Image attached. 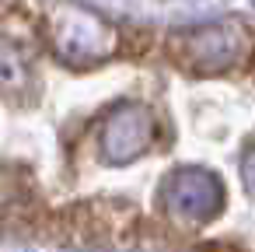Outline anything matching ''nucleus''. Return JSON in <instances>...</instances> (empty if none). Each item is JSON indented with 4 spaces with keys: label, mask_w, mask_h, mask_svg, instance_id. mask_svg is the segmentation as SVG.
<instances>
[{
    "label": "nucleus",
    "mask_w": 255,
    "mask_h": 252,
    "mask_svg": "<svg viewBox=\"0 0 255 252\" xmlns=\"http://www.w3.org/2000/svg\"><path fill=\"white\" fill-rule=\"evenodd\" d=\"M252 53V39L238 21H213L182 28L168 39V56L178 70L192 77H220L238 67H245Z\"/></svg>",
    "instance_id": "f257e3e1"
},
{
    "label": "nucleus",
    "mask_w": 255,
    "mask_h": 252,
    "mask_svg": "<svg viewBox=\"0 0 255 252\" xmlns=\"http://www.w3.org/2000/svg\"><path fill=\"white\" fill-rule=\"evenodd\" d=\"M49 235L70 245H119L129 249L140 238V210L126 200H81L42 221Z\"/></svg>",
    "instance_id": "f03ea898"
},
{
    "label": "nucleus",
    "mask_w": 255,
    "mask_h": 252,
    "mask_svg": "<svg viewBox=\"0 0 255 252\" xmlns=\"http://www.w3.org/2000/svg\"><path fill=\"white\" fill-rule=\"evenodd\" d=\"M161 207L178 228H196L213 221L224 210V186L213 172L185 165L164 175L161 182Z\"/></svg>",
    "instance_id": "7ed1b4c3"
},
{
    "label": "nucleus",
    "mask_w": 255,
    "mask_h": 252,
    "mask_svg": "<svg viewBox=\"0 0 255 252\" xmlns=\"http://www.w3.org/2000/svg\"><path fill=\"white\" fill-rule=\"evenodd\" d=\"M49 32H53L56 49L77 63H102L123 42L119 28H112L105 18H98L84 7H60L56 18L49 21Z\"/></svg>",
    "instance_id": "20e7f679"
},
{
    "label": "nucleus",
    "mask_w": 255,
    "mask_h": 252,
    "mask_svg": "<svg viewBox=\"0 0 255 252\" xmlns=\"http://www.w3.org/2000/svg\"><path fill=\"white\" fill-rule=\"evenodd\" d=\"M154 144V116L147 105L126 102L116 105L102 123V154L112 165H126L140 154H147Z\"/></svg>",
    "instance_id": "39448f33"
},
{
    "label": "nucleus",
    "mask_w": 255,
    "mask_h": 252,
    "mask_svg": "<svg viewBox=\"0 0 255 252\" xmlns=\"http://www.w3.org/2000/svg\"><path fill=\"white\" fill-rule=\"evenodd\" d=\"M0 214L11 217V221H46L42 217V207H39V196L28 182L25 172H0Z\"/></svg>",
    "instance_id": "423d86ee"
},
{
    "label": "nucleus",
    "mask_w": 255,
    "mask_h": 252,
    "mask_svg": "<svg viewBox=\"0 0 255 252\" xmlns=\"http://www.w3.org/2000/svg\"><path fill=\"white\" fill-rule=\"evenodd\" d=\"M241 179H245L248 193H255V147H248V154L241 158Z\"/></svg>",
    "instance_id": "0eeeda50"
},
{
    "label": "nucleus",
    "mask_w": 255,
    "mask_h": 252,
    "mask_svg": "<svg viewBox=\"0 0 255 252\" xmlns=\"http://www.w3.org/2000/svg\"><path fill=\"white\" fill-rule=\"evenodd\" d=\"M199 252H241L238 245H227V242H206Z\"/></svg>",
    "instance_id": "6e6552de"
}]
</instances>
